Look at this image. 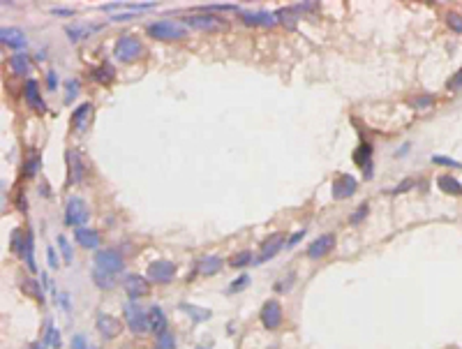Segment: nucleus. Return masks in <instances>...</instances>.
I'll return each mask as SVG.
<instances>
[{"label": "nucleus", "instance_id": "23", "mask_svg": "<svg viewBox=\"0 0 462 349\" xmlns=\"http://www.w3.org/2000/svg\"><path fill=\"white\" fill-rule=\"evenodd\" d=\"M148 319H150V328L155 331L157 335L166 331V315H164V310H162L160 305H150V310H148Z\"/></svg>", "mask_w": 462, "mask_h": 349}, {"label": "nucleus", "instance_id": "34", "mask_svg": "<svg viewBox=\"0 0 462 349\" xmlns=\"http://www.w3.org/2000/svg\"><path fill=\"white\" fill-rule=\"evenodd\" d=\"M23 241H26V231H21V229H14L12 238H9V247H12V252L21 255V252H23Z\"/></svg>", "mask_w": 462, "mask_h": 349}, {"label": "nucleus", "instance_id": "45", "mask_svg": "<svg viewBox=\"0 0 462 349\" xmlns=\"http://www.w3.org/2000/svg\"><path fill=\"white\" fill-rule=\"evenodd\" d=\"M430 104H434V98H432V95H420V98L414 102V107H416V109H425V107H430Z\"/></svg>", "mask_w": 462, "mask_h": 349}, {"label": "nucleus", "instance_id": "27", "mask_svg": "<svg viewBox=\"0 0 462 349\" xmlns=\"http://www.w3.org/2000/svg\"><path fill=\"white\" fill-rule=\"evenodd\" d=\"M40 167H42L40 153H37V150H30V153H28V158H26V162H23V176L32 178L37 171H40Z\"/></svg>", "mask_w": 462, "mask_h": 349}, {"label": "nucleus", "instance_id": "54", "mask_svg": "<svg viewBox=\"0 0 462 349\" xmlns=\"http://www.w3.org/2000/svg\"><path fill=\"white\" fill-rule=\"evenodd\" d=\"M32 349H44V344H32Z\"/></svg>", "mask_w": 462, "mask_h": 349}, {"label": "nucleus", "instance_id": "26", "mask_svg": "<svg viewBox=\"0 0 462 349\" xmlns=\"http://www.w3.org/2000/svg\"><path fill=\"white\" fill-rule=\"evenodd\" d=\"M90 76L95 81H100V84H109V81L116 79V70H113V65H109V63H102L100 67H95V70L90 72Z\"/></svg>", "mask_w": 462, "mask_h": 349}, {"label": "nucleus", "instance_id": "21", "mask_svg": "<svg viewBox=\"0 0 462 349\" xmlns=\"http://www.w3.org/2000/svg\"><path fill=\"white\" fill-rule=\"evenodd\" d=\"M437 185L441 192L446 195H453V197H462V183L457 178H453V173H441L437 178Z\"/></svg>", "mask_w": 462, "mask_h": 349}, {"label": "nucleus", "instance_id": "33", "mask_svg": "<svg viewBox=\"0 0 462 349\" xmlns=\"http://www.w3.org/2000/svg\"><path fill=\"white\" fill-rule=\"evenodd\" d=\"M55 243H58L60 252H63V257H65V264H72V261H74V252H72V245H69V241L65 238V234H58Z\"/></svg>", "mask_w": 462, "mask_h": 349}, {"label": "nucleus", "instance_id": "29", "mask_svg": "<svg viewBox=\"0 0 462 349\" xmlns=\"http://www.w3.org/2000/svg\"><path fill=\"white\" fill-rule=\"evenodd\" d=\"M199 12H203V14H215V12H240V10L234 3H213V5H203Z\"/></svg>", "mask_w": 462, "mask_h": 349}, {"label": "nucleus", "instance_id": "46", "mask_svg": "<svg viewBox=\"0 0 462 349\" xmlns=\"http://www.w3.org/2000/svg\"><path fill=\"white\" fill-rule=\"evenodd\" d=\"M46 255H49V266L51 268H58V255H55V250L53 247H46Z\"/></svg>", "mask_w": 462, "mask_h": 349}, {"label": "nucleus", "instance_id": "18", "mask_svg": "<svg viewBox=\"0 0 462 349\" xmlns=\"http://www.w3.org/2000/svg\"><path fill=\"white\" fill-rule=\"evenodd\" d=\"M74 238H76V243L81 247H86V250H97V245H100V231L90 229V227L74 229Z\"/></svg>", "mask_w": 462, "mask_h": 349}, {"label": "nucleus", "instance_id": "42", "mask_svg": "<svg viewBox=\"0 0 462 349\" xmlns=\"http://www.w3.org/2000/svg\"><path fill=\"white\" fill-rule=\"evenodd\" d=\"M368 210H370V206H368V204H363V206H360V208L356 210V213H354V215H351V218H349V224H351V227H356V224H358L360 220H365V215H368Z\"/></svg>", "mask_w": 462, "mask_h": 349}, {"label": "nucleus", "instance_id": "41", "mask_svg": "<svg viewBox=\"0 0 462 349\" xmlns=\"http://www.w3.org/2000/svg\"><path fill=\"white\" fill-rule=\"evenodd\" d=\"M411 187H416V183H414V178H405L402 183H397L395 187L391 190V195H405V192H409Z\"/></svg>", "mask_w": 462, "mask_h": 349}, {"label": "nucleus", "instance_id": "17", "mask_svg": "<svg viewBox=\"0 0 462 349\" xmlns=\"http://www.w3.org/2000/svg\"><path fill=\"white\" fill-rule=\"evenodd\" d=\"M23 95H26V102L30 109H35V111L44 113L46 111V104L42 102V95H40V86H37L35 79H28L26 81V88H23Z\"/></svg>", "mask_w": 462, "mask_h": 349}, {"label": "nucleus", "instance_id": "52", "mask_svg": "<svg viewBox=\"0 0 462 349\" xmlns=\"http://www.w3.org/2000/svg\"><path fill=\"white\" fill-rule=\"evenodd\" d=\"M40 190H42V197H51V187L46 185V183H44V185L40 187Z\"/></svg>", "mask_w": 462, "mask_h": 349}, {"label": "nucleus", "instance_id": "4", "mask_svg": "<svg viewBox=\"0 0 462 349\" xmlns=\"http://www.w3.org/2000/svg\"><path fill=\"white\" fill-rule=\"evenodd\" d=\"M125 319H127V326L134 335H141L150 328V319H148V312H143L141 307L137 305V301H129L125 305Z\"/></svg>", "mask_w": 462, "mask_h": 349}, {"label": "nucleus", "instance_id": "12", "mask_svg": "<svg viewBox=\"0 0 462 349\" xmlns=\"http://www.w3.org/2000/svg\"><path fill=\"white\" fill-rule=\"evenodd\" d=\"M356 190H358V181L351 173H342L333 181V197L335 199H349L356 195Z\"/></svg>", "mask_w": 462, "mask_h": 349}, {"label": "nucleus", "instance_id": "43", "mask_svg": "<svg viewBox=\"0 0 462 349\" xmlns=\"http://www.w3.org/2000/svg\"><path fill=\"white\" fill-rule=\"evenodd\" d=\"M72 349H92L86 335H74L72 338Z\"/></svg>", "mask_w": 462, "mask_h": 349}, {"label": "nucleus", "instance_id": "38", "mask_svg": "<svg viewBox=\"0 0 462 349\" xmlns=\"http://www.w3.org/2000/svg\"><path fill=\"white\" fill-rule=\"evenodd\" d=\"M446 24H448V28H451L453 33L462 35V16L457 14V12H448V14H446Z\"/></svg>", "mask_w": 462, "mask_h": 349}, {"label": "nucleus", "instance_id": "30", "mask_svg": "<svg viewBox=\"0 0 462 349\" xmlns=\"http://www.w3.org/2000/svg\"><path fill=\"white\" fill-rule=\"evenodd\" d=\"M252 261H254L252 252H249V250H240V252H236V255L231 257L229 264L234 266V268H245V266H249Z\"/></svg>", "mask_w": 462, "mask_h": 349}, {"label": "nucleus", "instance_id": "14", "mask_svg": "<svg viewBox=\"0 0 462 349\" xmlns=\"http://www.w3.org/2000/svg\"><path fill=\"white\" fill-rule=\"evenodd\" d=\"M97 331L102 333V338L113 340V338H118V335H120L123 324H120V319H116V317L100 312V315H97Z\"/></svg>", "mask_w": 462, "mask_h": 349}, {"label": "nucleus", "instance_id": "36", "mask_svg": "<svg viewBox=\"0 0 462 349\" xmlns=\"http://www.w3.org/2000/svg\"><path fill=\"white\" fill-rule=\"evenodd\" d=\"M157 349H176V338L169 333V331L157 335Z\"/></svg>", "mask_w": 462, "mask_h": 349}, {"label": "nucleus", "instance_id": "37", "mask_svg": "<svg viewBox=\"0 0 462 349\" xmlns=\"http://www.w3.org/2000/svg\"><path fill=\"white\" fill-rule=\"evenodd\" d=\"M249 282H252V280H249V275H238V278H236L234 282L229 284V294H238V292H243L245 287H249Z\"/></svg>", "mask_w": 462, "mask_h": 349}, {"label": "nucleus", "instance_id": "40", "mask_svg": "<svg viewBox=\"0 0 462 349\" xmlns=\"http://www.w3.org/2000/svg\"><path fill=\"white\" fill-rule=\"evenodd\" d=\"M23 289H26L28 294H32L37 301H44V294H42V289H40V282H35V280H28V282L23 284Z\"/></svg>", "mask_w": 462, "mask_h": 349}, {"label": "nucleus", "instance_id": "9", "mask_svg": "<svg viewBox=\"0 0 462 349\" xmlns=\"http://www.w3.org/2000/svg\"><path fill=\"white\" fill-rule=\"evenodd\" d=\"M65 162H67V183L69 185H76V183L83 181V173H86V167H83V158L76 153V150H65Z\"/></svg>", "mask_w": 462, "mask_h": 349}, {"label": "nucleus", "instance_id": "32", "mask_svg": "<svg viewBox=\"0 0 462 349\" xmlns=\"http://www.w3.org/2000/svg\"><path fill=\"white\" fill-rule=\"evenodd\" d=\"M92 280H95V284L100 289H111L113 287V275H109V273H104V270H100V268H92Z\"/></svg>", "mask_w": 462, "mask_h": 349}, {"label": "nucleus", "instance_id": "20", "mask_svg": "<svg viewBox=\"0 0 462 349\" xmlns=\"http://www.w3.org/2000/svg\"><path fill=\"white\" fill-rule=\"evenodd\" d=\"M0 42H3L5 47L23 49L26 47V35H23V30H18V28H3L0 30Z\"/></svg>", "mask_w": 462, "mask_h": 349}, {"label": "nucleus", "instance_id": "6", "mask_svg": "<svg viewBox=\"0 0 462 349\" xmlns=\"http://www.w3.org/2000/svg\"><path fill=\"white\" fill-rule=\"evenodd\" d=\"M183 24H187L189 28H194V30H224L226 28L224 19H220V16H215V14H203V12L185 16Z\"/></svg>", "mask_w": 462, "mask_h": 349}, {"label": "nucleus", "instance_id": "10", "mask_svg": "<svg viewBox=\"0 0 462 349\" xmlns=\"http://www.w3.org/2000/svg\"><path fill=\"white\" fill-rule=\"evenodd\" d=\"M284 245H286L284 234H282V231L271 234V236H268L266 241H263L261 252H259V257H257V264H266V261H268V259H273V257H275Z\"/></svg>", "mask_w": 462, "mask_h": 349}, {"label": "nucleus", "instance_id": "49", "mask_svg": "<svg viewBox=\"0 0 462 349\" xmlns=\"http://www.w3.org/2000/svg\"><path fill=\"white\" fill-rule=\"evenodd\" d=\"M46 79H49V90H55V88H58V76H55V72H53V70L49 72V76H46Z\"/></svg>", "mask_w": 462, "mask_h": 349}, {"label": "nucleus", "instance_id": "15", "mask_svg": "<svg viewBox=\"0 0 462 349\" xmlns=\"http://www.w3.org/2000/svg\"><path fill=\"white\" fill-rule=\"evenodd\" d=\"M354 162L363 169L365 181H370V178H372L374 167H372V146H370L368 141H360V146L356 148V153H354Z\"/></svg>", "mask_w": 462, "mask_h": 349}, {"label": "nucleus", "instance_id": "1", "mask_svg": "<svg viewBox=\"0 0 462 349\" xmlns=\"http://www.w3.org/2000/svg\"><path fill=\"white\" fill-rule=\"evenodd\" d=\"M113 56L120 63H134L143 56V44L132 35H120L113 44Z\"/></svg>", "mask_w": 462, "mask_h": 349}, {"label": "nucleus", "instance_id": "48", "mask_svg": "<svg viewBox=\"0 0 462 349\" xmlns=\"http://www.w3.org/2000/svg\"><path fill=\"white\" fill-rule=\"evenodd\" d=\"M460 86H462V70L457 72V74L453 76L451 81H448V88H460Z\"/></svg>", "mask_w": 462, "mask_h": 349}, {"label": "nucleus", "instance_id": "5", "mask_svg": "<svg viewBox=\"0 0 462 349\" xmlns=\"http://www.w3.org/2000/svg\"><path fill=\"white\" fill-rule=\"evenodd\" d=\"M123 257H120V252L116 250H97L95 252V268L104 270V273L109 275H116L123 270Z\"/></svg>", "mask_w": 462, "mask_h": 349}, {"label": "nucleus", "instance_id": "16", "mask_svg": "<svg viewBox=\"0 0 462 349\" xmlns=\"http://www.w3.org/2000/svg\"><path fill=\"white\" fill-rule=\"evenodd\" d=\"M238 16L247 26H263V28H271V26L277 24V16L271 14V12H243L240 10Z\"/></svg>", "mask_w": 462, "mask_h": 349}, {"label": "nucleus", "instance_id": "28", "mask_svg": "<svg viewBox=\"0 0 462 349\" xmlns=\"http://www.w3.org/2000/svg\"><path fill=\"white\" fill-rule=\"evenodd\" d=\"M180 310L187 312V315L192 317V321H206V319H210V310H206V307L189 305V303H180Z\"/></svg>", "mask_w": 462, "mask_h": 349}, {"label": "nucleus", "instance_id": "11", "mask_svg": "<svg viewBox=\"0 0 462 349\" xmlns=\"http://www.w3.org/2000/svg\"><path fill=\"white\" fill-rule=\"evenodd\" d=\"M125 292H127L129 301H137V298H143L150 294V282L141 275H125V282H123Z\"/></svg>", "mask_w": 462, "mask_h": 349}, {"label": "nucleus", "instance_id": "8", "mask_svg": "<svg viewBox=\"0 0 462 349\" xmlns=\"http://www.w3.org/2000/svg\"><path fill=\"white\" fill-rule=\"evenodd\" d=\"M176 275V264L174 261H166V259H157L148 266V280L152 282H160V284H166L171 282Z\"/></svg>", "mask_w": 462, "mask_h": 349}, {"label": "nucleus", "instance_id": "19", "mask_svg": "<svg viewBox=\"0 0 462 349\" xmlns=\"http://www.w3.org/2000/svg\"><path fill=\"white\" fill-rule=\"evenodd\" d=\"M90 116H92V104L90 102H83L74 109L72 113V130L74 132H83L90 123Z\"/></svg>", "mask_w": 462, "mask_h": 349}, {"label": "nucleus", "instance_id": "22", "mask_svg": "<svg viewBox=\"0 0 462 349\" xmlns=\"http://www.w3.org/2000/svg\"><path fill=\"white\" fill-rule=\"evenodd\" d=\"M21 257L26 259V264H28V268H30V270L37 268V264H35V234H32L30 229H26V241H23Z\"/></svg>", "mask_w": 462, "mask_h": 349}, {"label": "nucleus", "instance_id": "13", "mask_svg": "<svg viewBox=\"0 0 462 349\" xmlns=\"http://www.w3.org/2000/svg\"><path fill=\"white\" fill-rule=\"evenodd\" d=\"M333 247H335V236H333V234H323V236L314 238V241L307 245V257L310 259H321V257H326Z\"/></svg>", "mask_w": 462, "mask_h": 349}, {"label": "nucleus", "instance_id": "35", "mask_svg": "<svg viewBox=\"0 0 462 349\" xmlns=\"http://www.w3.org/2000/svg\"><path fill=\"white\" fill-rule=\"evenodd\" d=\"M432 164H441V167H448V169H460L462 171V162H457V160L453 158H446V155H432Z\"/></svg>", "mask_w": 462, "mask_h": 349}, {"label": "nucleus", "instance_id": "51", "mask_svg": "<svg viewBox=\"0 0 462 349\" xmlns=\"http://www.w3.org/2000/svg\"><path fill=\"white\" fill-rule=\"evenodd\" d=\"M407 150H409V144H405V146H402V148L395 153V158H405V155H407Z\"/></svg>", "mask_w": 462, "mask_h": 349}, {"label": "nucleus", "instance_id": "47", "mask_svg": "<svg viewBox=\"0 0 462 349\" xmlns=\"http://www.w3.org/2000/svg\"><path fill=\"white\" fill-rule=\"evenodd\" d=\"M303 236H305V229H300V231H296V234H294V236H291V238H286V247H294L296 243H298V241H300V238H303Z\"/></svg>", "mask_w": 462, "mask_h": 349}, {"label": "nucleus", "instance_id": "2", "mask_svg": "<svg viewBox=\"0 0 462 349\" xmlns=\"http://www.w3.org/2000/svg\"><path fill=\"white\" fill-rule=\"evenodd\" d=\"M148 35L160 42H171V40H183L187 35V30L180 24H174V21H155V24H148Z\"/></svg>", "mask_w": 462, "mask_h": 349}, {"label": "nucleus", "instance_id": "50", "mask_svg": "<svg viewBox=\"0 0 462 349\" xmlns=\"http://www.w3.org/2000/svg\"><path fill=\"white\" fill-rule=\"evenodd\" d=\"M16 208L21 210V213H26V199H23V192H18V197H16Z\"/></svg>", "mask_w": 462, "mask_h": 349}, {"label": "nucleus", "instance_id": "3", "mask_svg": "<svg viewBox=\"0 0 462 349\" xmlns=\"http://www.w3.org/2000/svg\"><path fill=\"white\" fill-rule=\"evenodd\" d=\"M88 222V208L81 197H69L65 204V224L67 227H83Z\"/></svg>", "mask_w": 462, "mask_h": 349}, {"label": "nucleus", "instance_id": "53", "mask_svg": "<svg viewBox=\"0 0 462 349\" xmlns=\"http://www.w3.org/2000/svg\"><path fill=\"white\" fill-rule=\"evenodd\" d=\"M53 14H63V16H72V10H53Z\"/></svg>", "mask_w": 462, "mask_h": 349}, {"label": "nucleus", "instance_id": "7", "mask_svg": "<svg viewBox=\"0 0 462 349\" xmlns=\"http://www.w3.org/2000/svg\"><path fill=\"white\" fill-rule=\"evenodd\" d=\"M282 319H284V315H282L280 301L268 298V301L263 303V307H261V324L266 326L268 331H275V328H280V326H282Z\"/></svg>", "mask_w": 462, "mask_h": 349}, {"label": "nucleus", "instance_id": "24", "mask_svg": "<svg viewBox=\"0 0 462 349\" xmlns=\"http://www.w3.org/2000/svg\"><path fill=\"white\" fill-rule=\"evenodd\" d=\"M197 268L201 275H215V273H220V268H222V259L217 255H208L199 261Z\"/></svg>", "mask_w": 462, "mask_h": 349}, {"label": "nucleus", "instance_id": "44", "mask_svg": "<svg viewBox=\"0 0 462 349\" xmlns=\"http://www.w3.org/2000/svg\"><path fill=\"white\" fill-rule=\"evenodd\" d=\"M317 5H319V3H314V0H310V3H296L294 10L300 14V12H312V10H317Z\"/></svg>", "mask_w": 462, "mask_h": 349}, {"label": "nucleus", "instance_id": "31", "mask_svg": "<svg viewBox=\"0 0 462 349\" xmlns=\"http://www.w3.org/2000/svg\"><path fill=\"white\" fill-rule=\"evenodd\" d=\"M277 21L284 26H289V28H294L296 26V16H298V12L294 10V7H282V10H277Z\"/></svg>", "mask_w": 462, "mask_h": 349}, {"label": "nucleus", "instance_id": "25", "mask_svg": "<svg viewBox=\"0 0 462 349\" xmlns=\"http://www.w3.org/2000/svg\"><path fill=\"white\" fill-rule=\"evenodd\" d=\"M9 67H12V72L18 76L28 74V70H30V56H28V53H14V56L9 58Z\"/></svg>", "mask_w": 462, "mask_h": 349}, {"label": "nucleus", "instance_id": "39", "mask_svg": "<svg viewBox=\"0 0 462 349\" xmlns=\"http://www.w3.org/2000/svg\"><path fill=\"white\" fill-rule=\"evenodd\" d=\"M65 88H67V90H65V102L69 104L79 95V81L76 79H67V81H65Z\"/></svg>", "mask_w": 462, "mask_h": 349}]
</instances>
